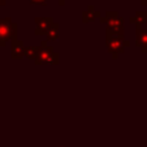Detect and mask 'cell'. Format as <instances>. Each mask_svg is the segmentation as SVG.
<instances>
[{
    "label": "cell",
    "instance_id": "cell-9",
    "mask_svg": "<svg viewBox=\"0 0 147 147\" xmlns=\"http://www.w3.org/2000/svg\"><path fill=\"white\" fill-rule=\"evenodd\" d=\"M59 24H56V22H53L52 25H51V28H50V30L47 31V40L48 42H52V40H56L57 39V36H59Z\"/></svg>",
    "mask_w": 147,
    "mask_h": 147
},
{
    "label": "cell",
    "instance_id": "cell-11",
    "mask_svg": "<svg viewBox=\"0 0 147 147\" xmlns=\"http://www.w3.org/2000/svg\"><path fill=\"white\" fill-rule=\"evenodd\" d=\"M146 18H147V12H137L136 16L130 17V22H137V26H139L146 22Z\"/></svg>",
    "mask_w": 147,
    "mask_h": 147
},
{
    "label": "cell",
    "instance_id": "cell-13",
    "mask_svg": "<svg viewBox=\"0 0 147 147\" xmlns=\"http://www.w3.org/2000/svg\"><path fill=\"white\" fill-rule=\"evenodd\" d=\"M5 4V0H0V7H3Z\"/></svg>",
    "mask_w": 147,
    "mask_h": 147
},
{
    "label": "cell",
    "instance_id": "cell-1",
    "mask_svg": "<svg viewBox=\"0 0 147 147\" xmlns=\"http://www.w3.org/2000/svg\"><path fill=\"white\" fill-rule=\"evenodd\" d=\"M100 22L107 24V35H122L124 34V18L117 12H107L106 17L100 18Z\"/></svg>",
    "mask_w": 147,
    "mask_h": 147
},
{
    "label": "cell",
    "instance_id": "cell-5",
    "mask_svg": "<svg viewBox=\"0 0 147 147\" xmlns=\"http://www.w3.org/2000/svg\"><path fill=\"white\" fill-rule=\"evenodd\" d=\"M35 24H36V29H35L36 35H39V34H47L51 25L53 24V20L51 17H36Z\"/></svg>",
    "mask_w": 147,
    "mask_h": 147
},
{
    "label": "cell",
    "instance_id": "cell-3",
    "mask_svg": "<svg viewBox=\"0 0 147 147\" xmlns=\"http://www.w3.org/2000/svg\"><path fill=\"white\" fill-rule=\"evenodd\" d=\"M35 64H59V55L56 52H53V50L51 47H48V45L46 42H42L39 46V51L36 55Z\"/></svg>",
    "mask_w": 147,
    "mask_h": 147
},
{
    "label": "cell",
    "instance_id": "cell-10",
    "mask_svg": "<svg viewBox=\"0 0 147 147\" xmlns=\"http://www.w3.org/2000/svg\"><path fill=\"white\" fill-rule=\"evenodd\" d=\"M39 51V46H30V47H25V53L24 56L28 57L29 60H35L36 55H38Z\"/></svg>",
    "mask_w": 147,
    "mask_h": 147
},
{
    "label": "cell",
    "instance_id": "cell-2",
    "mask_svg": "<svg viewBox=\"0 0 147 147\" xmlns=\"http://www.w3.org/2000/svg\"><path fill=\"white\" fill-rule=\"evenodd\" d=\"M17 25L11 18H0V46H5L8 40H16Z\"/></svg>",
    "mask_w": 147,
    "mask_h": 147
},
{
    "label": "cell",
    "instance_id": "cell-7",
    "mask_svg": "<svg viewBox=\"0 0 147 147\" xmlns=\"http://www.w3.org/2000/svg\"><path fill=\"white\" fill-rule=\"evenodd\" d=\"M136 39H137L136 45L138 47H141L143 52H147V30H142V29L138 28L136 34Z\"/></svg>",
    "mask_w": 147,
    "mask_h": 147
},
{
    "label": "cell",
    "instance_id": "cell-4",
    "mask_svg": "<svg viewBox=\"0 0 147 147\" xmlns=\"http://www.w3.org/2000/svg\"><path fill=\"white\" fill-rule=\"evenodd\" d=\"M129 46V42L125 40L122 35H107V48L109 53L113 55V57H117L119 53H122L124 50Z\"/></svg>",
    "mask_w": 147,
    "mask_h": 147
},
{
    "label": "cell",
    "instance_id": "cell-14",
    "mask_svg": "<svg viewBox=\"0 0 147 147\" xmlns=\"http://www.w3.org/2000/svg\"><path fill=\"white\" fill-rule=\"evenodd\" d=\"M142 4H143V5H146V4H147V0H142Z\"/></svg>",
    "mask_w": 147,
    "mask_h": 147
},
{
    "label": "cell",
    "instance_id": "cell-12",
    "mask_svg": "<svg viewBox=\"0 0 147 147\" xmlns=\"http://www.w3.org/2000/svg\"><path fill=\"white\" fill-rule=\"evenodd\" d=\"M31 4H39V5H46L47 0H30Z\"/></svg>",
    "mask_w": 147,
    "mask_h": 147
},
{
    "label": "cell",
    "instance_id": "cell-6",
    "mask_svg": "<svg viewBox=\"0 0 147 147\" xmlns=\"http://www.w3.org/2000/svg\"><path fill=\"white\" fill-rule=\"evenodd\" d=\"M25 53V47H24V43L21 40H13L11 46V56L13 59H21Z\"/></svg>",
    "mask_w": 147,
    "mask_h": 147
},
{
    "label": "cell",
    "instance_id": "cell-8",
    "mask_svg": "<svg viewBox=\"0 0 147 147\" xmlns=\"http://www.w3.org/2000/svg\"><path fill=\"white\" fill-rule=\"evenodd\" d=\"M98 17H100V12L95 11L94 7H91V5L89 7L87 11L83 12V14H82L83 22H91V21H94L95 18H98Z\"/></svg>",
    "mask_w": 147,
    "mask_h": 147
}]
</instances>
